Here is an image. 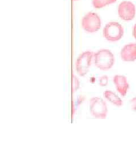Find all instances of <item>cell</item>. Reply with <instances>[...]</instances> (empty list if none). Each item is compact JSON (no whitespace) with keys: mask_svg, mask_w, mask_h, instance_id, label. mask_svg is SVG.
I'll return each mask as SVG.
<instances>
[{"mask_svg":"<svg viewBox=\"0 0 136 153\" xmlns=\"http://www.w3.org/2000/svg\"><path fill=\"white\" fill-rule=\"evenodd\" d=\"M101 19L95 13L89 12L87 13L82 20L83 28L88 33H95L101 27Z\"/></svg>","mask_w":136,"mask_h":153,"instance_id":"obj_3","label":"cell"},{"mask_svg":"<svg viewBox=\"0 0 136 153\" xmlns=\"http://www.w3.org/2000/svg\"><path fill=\"white\" fill-rule=\"evenodd\" d=\"M116 0H92L93 5L96 9H100L106 6L114 3Z\"/></svg>","mask_w":136,"mask_h":153,"instance_id":"obj_10","label":"cell"},{"mask_svg":"<svg viewBox=\"0 0 136 153\" xmlns=\"http://www.w3.org/2000/svg\"><path fill=\"white\" fill-rule=\"evenodd\" d=\"M90 111L93 116L97 119H104L107 115V107L103 99L94 97L90 100Z\"/></svg>","mask_w":136,"mask_h":153,"instance_id":"obj_4","label":"cell"},{"mask_svg":"<svg viewBox=\"0 0 136 153\" xmlns=\"http://www.w3.org/2000/svg\"><path fill=\"white\" fill-rule=\"evenodd\" d=\"M114 82L116 90L123 97H125L129 88V85L125 76L116 75L114 78Z\"/></svg>","mask_w":136,"mask_h":153,"instance_id":"obj_8","label":"cell"},{"mask_svg":"<svg viewBox=\"0 0 136 153\" xmlns=\"http://www.w3.org/2000/svg\"><path fill=\"white\" fill-rule=\"evenodd\" d=\"M73 1H77V0H73Z\"/></svg>","mask_w":136,"mask_h":153,"instance_id":"obj_15","label":"cell"},{"mask_svg":"<svg viewBox=\"0 0 136 153\" xmlns=\"http://www.w3.org/2000/svg\"><path fill=\"white\" fill-rule=\"evenodd\" d=\"M136 6L131 1H123L118 7L119 16L121 19L126 21L133 20L136 16Z\"/></svg>","mask_w":136,"mask_h":153,"instance_id":"obj_6","label":"cell"},{"mask_svg":"<svg viewBox=\"0 0 136 153\" xmlns=\"http://www.w3.org/2000/svg\"><path fill=\"white\" fill-rule=\"evenodd\" d=\"M132 33H133V36L135 38V39L136 40V23L134 25L133 28V31H132Z\"/></svg>","mask_w":136,"mask_h":153,"instance_id":"obj_14","label":"cell"},{"mask_svg":"<svg viewBox=\"0 0 136 153\" xmlns=\"http://www.w3.org/2000/svg\"><path fill=\"white\" fill-rule=\"evenodd\" d=\"M130 103H131L132 109H133L134 111L136 112V97L131 99Z\"/></svg>","mask_w":136,"mask_h":153,"instance_id":"obj_13","label":"cell"},{"mask_svg":"<svg viewBox=\"0 0 136 153\" xmlns=\"http://www.w3.org/2000/svg\"><path fill=\"white\" fill-rule=\"evenodd\" d=\"M124 32V28L119 23L109 22L104 27L103 36L109 41L116 42L122 38Z\"/></svg>","mask_w":136,"mask_h":153,"instance_id":"obj_2","label":"cell"},{"mask_svg":"<svg viewBox=\"0 0 136 153\" xmlns=\"http://www.w3.org/2000/svg\"><path fill=\"white\" fill-rule=\"evenodd\" d=\"M109 82V78L107 76H103L99 78V85L101 86H106Z\"/></svg>","mask_w":136,"mask_h":153,"instance_id":"obj_12","label":"cell"},{"mask_svg":"<svg viewBox=\"0 0 136 153\" xmlns=\"http://www.w3.org/2000/svg\"><path fill=\"white\" fill-rule=\"evenodd\" d=\"M104 95L110 102L117 106H121L123 104V102L120 98L115 93L110 90H106L104 93Z\"/></svg>","mask_w":136,"mask_h":153,"instance_id":"obj_9","label":"cell"},{"mask_svg":"<svg viewBox=\"0 0 136 153\" xmlns=\"http://www.w3.org/2000/svg\"><path fill=\"white\" fill-rule=\"evenodd\" d=\"M80 88V82L76 76L73 75V91H76Z\"/></svg>","mask_w":136,"mask_h":153,"instance_id":"obj_11","label":"cell"},{"mask_svg":"<svg viewBox=\"0 0 136 153\" xmlns=\"http://www.w3.org/2000/svg\"><path fill=\"white\" fill-rule=\"evenodd\" d=\"M94 64L98 68L107 71L114 65V56L109 49H100L94 54Z\"/></svg>","mask_w":136,"mask_h":153,"instance_id":"obj_1","label":"cell"},{"mask_svg":"<svg viewBox=\"0 0 136 153\" xmlns=\"http://www.w3.org/2000/svg\"><path fill=\"white\" fill-rule=\"evenodd\" d=\"M120 56L124 61L132 62L136 60V43L125 45L121 51Z\"/></svg>","mask_w":136,"mask_h":153,"instance_id":"obj_7","label":"cell"},{"mask_svg":"<svg viewBox=\"0 0 136 153\" xmlns=\"http://www.w3.org/2000/svg\"><path fill=\"white\" fill-rule=\"evenodd\" d=\"M94 54L91 51L83 52L76 61V71L80 76H85L89 71Z\"/></svg>","mask_w":136,"mask_h":153,"instance_id":"obj_5","label":"cell"}]
</instances>
